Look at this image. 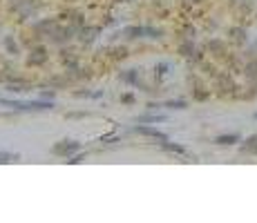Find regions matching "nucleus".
Wrapping results in <instances>:
<instances>
[{"mask_svg":"<svg viewBox=\"0 0 257 223\" xmlns=\"http://www.w3.org/2000/svg\"><path fill=\"white\" fill-rule=\"evenodd\" d=\"M0 105L9 107L11 112H47L54 110V101L38 98V101H11V98H0Z\"/></svg>","mask_w":257,"mask_h":223,"instance_id":"f257e3e1","label":"nucleus"},{"mask_svg":"<svg viewBox=\"0 0 257 223\" xmlns=\"http://www.w3.org/2000/svg\"><path fill=\"white\" fill-rule=\"evenodd\" d=\"M76 152H81V143L78 141H59L52 147V154L61 156V159H69V156H74Z\"/></svg>","mask_w":257,"mask_h":223,"instance_id":"f03ea898","label":"nucleus"},{"mask_svg":"<svg viewBox=\"0 0 257 223\" xmlns=\"http://www.w3.org/2000/svg\"><path fill=\"white\" fill-rule=\"evenodd\" d=\"M134 132L136 134H141V136H148V138H154V141H168V136L163 132H159L157 127H150L148 123H136L134 125Z\"/></svg>","mask_w":257,"mask_h":223,"instance_id":"7ed1b4c3","label":"nucleus"},{"mask_svg":"<svg viewBox=\"0 0 257 223\" xmlns=\"http://www.w3.org/2000/svg\"><path fill=\"white\" fill-rule=\"evenodd\" d=\"M47 58H50V54H47V47H43V45H36V47H32V52H29V58L27 62L34 67H41L47 62Z\"/></svg>","mask_w":257,"mask_h":223,"instance_id":"20e7f679","label":"nucleus"},{"mask_svg":"<svg viewBox=\"0 0 257 223\" xmlns=\"http://www.w3.org/2000/svg\"><path fill=\"white\" fill-rule=\"evenodd\" d=\"M121 80L123 83H128V85H132V87H141L143 92H150L148 87L143 85V80H141V74H139V69H126V71H121Z\"/></svg>","mask_w":257,"mask_h":223,"instance_id":"39448f33","label":"nucleus"},{"mask_svg":"<svg viewBox=\"0 0 257 223\" xmlns=\"http://www.w3.org/2000/svg\"><path fill=\"white\" fill-rule=\"evenodd\" d=\"M99 34H101L99 27H81V29H78V38H81L83 45H92L99 38Z\"/></svg>","mask_w":257,"mask_h":223,"instance_id":"423d86ee","label":"nucleus"},{"mask_svg":"<svg viewBox=\"0 0 257 223\" xmlns=\"http://www.w3.org/2000/svg\"><path fill=\"white\" fill-rule=\"evenodd\" d=\"M121 36L128 40H136V38H145V25H130L126 29H121Z\"/></svg>","mask_w":257,"mask_h":223,"instance_id":"0eeeda50","label":"nucleus"},{"mask_svg":"<svg viewBox=\"0 0 257 223\" xmlns=\"http://www.w3.org/2000/svg\"><path fill=\"white\" fill-rule=\"evenodd\" d=\"M242 141V136H239L237 132L233 134H219V136H215V145H235V143Z\"/></svg>","mask_w":257,"mask_h":223,"instance_id":"6e6552de","label":"nucleus"},{"mask_svg":"<svg viewBox=\"0 0 257 223\" xmlns=\"http://www.w3.org/2000/svg\"><path fill=\"white\" fill-rule=\"evenodd\" d=\"M161 150L168 152V154H179V156L188 154L184 145H179V143H170V141H161Z\"/></svg>","mask_w":257,"mask_h":223,"instance_id":"1a4fd4ad","label":"nucleus"},{"mask_svg":"<svg viewBox=\"0 0 257 223\" xmlns=\"http://www.w3.org/2000/svg\"><path fill=\"white\" fill-rule=\"evenodd\" d=\"M168 116L166 114H141L134 118V123H166Z\"/></svg>","mask_w":257,"mask_h":223,"instance_id":"9d476101","label":"nucleus"},{"mask_svg":"<svg viewBox=\"0 0 257 223\" xmlns=\"http://www.w3.org/2000/svg\"><path fill=\"white\" fill-rule=\"evenodd\" d=\"M168 71H170V62H168V60H159L157 65H154V76H157V78L168 76Z\"/></svg>","mask_w":257,"mask_h":223,"instance_id":"9b49d317","label":"nucleus"},{"mask_svg":"<svg viewBox=\"0 0 257 223\" xmlns=\"http://www.w3.org/2000/svg\"><path fill=\"white\" fill-rule=\"evenodd\" d=\"M163 107H168V110H186V107H188V103H186L184 98H172V101L163 103Z\"/></svg>","mask_w":257,"mask_h":223,"instance_id":"f8f14e48","label":"nucleus"},{"mask_svg":"<svg viewBox=\"0 0 257 223\" xmlns=\"http://www.w3.org/2000/svg\"><path fill=\"white\" fill-rule=\"evenodd\" d=\"M18 159H20L18 152H7V150L0 152V163H16Z\"/></svg>","mask_w":257,"mask_h":223,"instance_id":"ddd939ff","label":"nucleus"},{"mask_svg":"<svg viewBox=\"0 0 257 223\" xmlns=\"http://www.w3.org/2000/svg\"><path fill=\"white\" fill-rule=\"evenodd\" d=\"M161 36H163V29H159V27H150V25H145V38L157 40V38H161Z\"/></svg>","mask_w":257,"mask_h":223,"instance_id":"4468645a","label":"nucleus"},{"mask_svg":"<svg viewBox=\"0 0 257 223\" xmlns=\"http://www.w3.org/2000/svg\"><path fill=\"white\" fill-rule=\"evenodd\" d=\"M179 52L184 54L186 58H190V56H193V54H194V45H193V40L188 38V43H181V45H179Z\"/></svg>","mask_w":257,"mask_h":223,"instance_id":"2eb2a0df","label":"nucleus"},{"mask_svg":"<svg viewBox=\"0 0 257 223\" xmlns=\"http://www.w3.org/2000/svg\"><path fill=\"white\" fill-rule=\"evenodd\" d=\"M5 47H7V54H18V45H16V40L11 38V36H5Z\"/></svg>","mask_w":257,"mask_h":223,"instance_id":"dca6fc26","label":"nucleus"},{"mask_svg":"<svg viewBox=\"0 0 257 223\" xmlns=\"http://www.w3.org/2000/svg\"><path fill=\"white\" fill-rule=\"evenodd\" d=\"M74 96L76 98H101L103 94L101 92H74Z\"/></svg>","mask_w":257,"mask_h":223,"instance_id":"f3484780","label":"nucleus"},{"mask_svg":"<svg viewBox=\"0 0 257 223\" xmlns=\"http://www.w3.org/2000/svg\"><path fill=\"white\" fill-rule=\"evenodd\" d=\"M83 159H85V154H83V152H76V154H74V156H69V159H67V163H72V165H78V163H81Z\"/></svg>","mask_w":257,"mask_h":223,"instance_id":"a211bd4d","label":"nucleus"},{"mask_svg":"<svg viewBox=\"0 0 257 223\" xmlns=\"http://www.w3.org/2000/svg\"><path fill=\"white\" fill-rule=\"evenodd\" d=\"M99 141L101 143H114V141H119V134H103Z\"/></svg>","mask_w":257,"mask_h":223,"instance_id":"6ab92c4d","label":"nucleus"},{"mask_svg":"<svg viewBox=\"0 0 257 223\" xmlns=\"http://www.w3.org/2000/svg\"><path fill=\"white\" fill-rule=\"evenodd\" d=\"M54 96H56L54 89H45V92L41 94V98H47V101H54Z\"/></svg>","mask_w":257,"mask_h":223,"instance_id":"aec40b11","label":"nucleus"},{"mask_svg":"<svg viewBox=\"0 0 257 223\" xmlns=\"http://www.w3.org/2000/svg\"><path fill=\"white\" fill-rule=\"evenodd\" d=\"M83 116H87L85 112H72V114H67V118H83Z\"/></svg>","mask_w":257,"mask_h":223,"instance_id":"412c9836","label":"nucleus"},{"mask_svg":"<svg viewBox=\"0 0 257 223\" xmlns=\"http://www.w3.org/2000/svg\"><path fill=\"white\" fill-rule=\"evenodd\" d=\"M114 56H117V58H126L128 56V52H126V49H114Z\"/></svg>","mask_w":257,"mask_h":223,"instance_id":"4be33fe9","label":"nucleus"},{"mask_svg":"<svg viewBox=\"0 0 257 223\" xmlns=\"http://www.w3.org/2000/svg\"><path fill=\"white\" fill-rule=\"evenodd\" d=\"M121 103H134V96H132V94H123Z\"/></svg>","mask_w":257,"mask_h":223,"instance_id":"5701e85b","label":"nucleus"},{"mask_svg":"<svg viewBox=\"0 0 257 223\" xmlns=\"http://www.w3.org/2000/svg\"><path fill=\"white\" fill-rule=\"evenodd\" d=\"M159 107H161L159 103H148V110H159Z\"/></svg>","mask_w":257,"mask_h":223,"instance_id":"b1692460","label":"nucleus"},{"mask_svg":"<svg viewBox=\"0 0 257 223\" xmlns=\"http://www.w3.org/2000/svg\"><path fill=\"white\" fill-rule=\"evenodd\" d=\"M119 2H132V0H119Z\"/></svg>","mask_w":257,"mask_h":223,"instance_id":"393cba45","label":"nucleus"},{"mask_svg":"<svg viewBox=\"0 0 257 223\" xmlns=\"http://www.w3.org/2000/svg\"><path fill=\"white\" fill-rule=\"evenodd\" d=\"M255 118H257V114H255Z\"/></svg>","mask_w":257,"mask_h":223,"instance_id":"a878e982","label":"nucleus"}]
</instances>
